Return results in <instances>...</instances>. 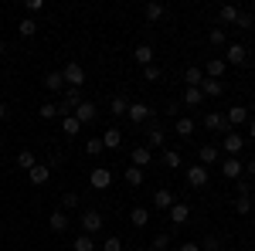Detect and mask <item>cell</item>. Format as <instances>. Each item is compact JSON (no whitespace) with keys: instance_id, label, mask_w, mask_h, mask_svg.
<instances>
[{"instance_id":"1","label":"cell","mask_w":255,"mask_h":251,"mask_svg":"<svg viewBox=\"0 0 255 251\" xmlns=\"http://www.w3.org/2000/svg\"><path fill=\"white\" fill-rule=\"evenodd\" d=\"M153 116H157V109H150L146 102H129V109H126V119H129L133 126H139V122H150Z\"/></svg>"},{"instance_id":"2","label":"cell","mask_w":255,"mask_h":251,"mask_svg":"<svg viewBox=\"0 0 255 251\" xmlns=\"http://www.w3.org/2000/svg\"><path fill=\"white\" fill-rule=\"evenodd\" d=\"M204 129H208V133H218V136H228L232 133V122H228L225 112H208V116H204Z\"/></svg>"},{"instance_id":"3","label":"cell","mask_w":255,"mask_h":251,"mask_svg":"<svg viewBox=\"0 0 255 251\" xmlns=\"http://www.w3.org/2000/svg\"><path fill=\"white\" fill-rule=\"evenodd\" d=\"M61 75H65V85H68V88H82V85H85V68H82L79 61H68V65L61 68Z\"/></svg>"},{"instance_id":"4","label":"cell","mask_w":255,"mask_h":251,"mask_svg":"<svg viewBox=\"0 0 255 251\" xmlns=\"http://www.w3.org/2000/svg\"><path fill=\"white\" fill-rule=\"evenodd\" d=\"M184 176H187V187H197V190H201V187H208V180H211L208 167H201V163H191Z\"/></svg>"},{"instance_id":"5","label":"cell","mask_w":255,"mask_h":251,"mask_svg":"<svg viewBox=\"0 0 255 251\" xmlns=\"http://www.w3.org/2000/svg\"><path fill=\"white\" fill-rule=\"evenodd\" d=\"M89 183H92V190H109L113 187V170L109 167H96L89 173Z\"/></svg>"},{"instance_id":"6","label":"cell","mask_w":255,"mask_h":251,"mask_svg":"<svg viewBox=\"0 0 255 251\" xmlns=\"http://www.w3.org/2000/svg\"><path fill=\"white\" fill-rule=\"evenodd\" d=\"M163 139H167V133L157 126V116H153V119H150V129H146V143H143V146H146V150H160Z\"/></svg>"},{"instance_id":"7","label":"cell","mask_w":255,"mask_h":251,"mask_svg":"<svg viewBox=\"0 0 255 251\" xmlns=\"http://www.w3.org/2000/svg\"><path fill=\"white\" fill-rule=\"evenodd\" d=\"M221 150H225V153H228V156L242 153V150H245V136H242V133H235V129H232V133H228V136H225V139H221Z\"/></svg>"},{"instance_id":"8","label":"cell","mask_w":255,"mask_h":251,"mask_svg":"<svg viewBox=\"0 0 255 251\" xmlns=\"http://www.w3.org/2000/svg\"><path fill=\"white\" fill-rule=\"evenodd\" d=\"M221 173L228 176V180H238V176L245 173V163L238 156H228V160H221Z\"/></svg>"},{"instance_id":"9","label":"cell","mask_w":255,"mask_h":251,"mask_svg":"<svg viewBox=\"0 0 255 251\" xmlns=\"http://www.w3.org/2000/svg\"><path fill=\"white\" fill-rule=\"evenodd\" d=\"M235 211H238V214H249V211H252V190H249V183H238Z\"/></svg>"},{"instance_id":"10","label":"cell","mask_w":255,"mask_h":251,"mask_svg":"<svg viewBox=\"0 0 255 251\" xmlns=\"http://www.w3.org/2000/svg\"><path fill=\"white\" fill-rule=\"evenodd\" d=\"M245 61H249V51L242 44H228L225 48V65H245Z\"/></svg>"},{"instance_id":"11","label":"cell","mask_w":255,"mask_h":251,"mask_svg":"<svg viewBox=\"0 0 255 251\" xmlns=\"http://www.w3.org/2000/svg\"><path fill=\"white\" fill-rule=\"evenodd\" d=\"M72 116L79 119L82 126H89V122H96L99 109H96V105H92V102H85V98H82V105H79V109H75V112H72Z\"/></svg>"},{"instance_id":"12","label":"cell","mask_w":255,"mask_h":251,"mask_svg":"<svg viewBox=\"0 0 255 251\" xmlns=\"http://www.w3.org/2000/svg\"><path fill=\"white\" fill-rule=\"evenodd\" d=\"M167 214H170V221H174V224H187V221H191V204H187V200H177Z\"/></svg>"},{"instance_id":"13","label":"cell","mask_w":255,"mask_h":251,"mask_svg":"<svg viewBox=\"0 0 255 251\" xmlns=\"http://www.w3.org/2000/svg\"><path fill=\"white\" fill-rule=\"evenodd\" d=\"M48 176H51V167H48V163H34V167L27 170V180H31L34 187H41V183H48Z\"/></svg>"},{"instance_id":"14","label":"cell","mask_w":255,"mask_h":251,"mask_svg":"<svg viewBox=\"0 0 255 251\" xmlns=\"http://www.w3.org/2000/svg\"><path fill=\"white\" fill-rule=\"evenodd\" d=\"M102 228V214L99 211H85L82 214V234H96Z\"/></svg>"},{"instance_id":"15","label":"cell","mask_w":255,"mask_h":251,"mask_svg":"<svg viewBox=\"0 0 255 251\" xmlns=\"http://www.w3.org/2000/svg\"><path fill=\"white\" fill-rule=\"evenodd\" d=\"M194 119L191 116H177V122H174V133L180 136V139H191V136H194Z\"/></svg>"},{"instance_id":"16","label":"cell","mask_w":255,"mask_h":251,"mask_svg":"<svg viewBox=\"0 0 255 251\" xmlns=\"http://www.w3.org/2000/svg\"><path fill=\"white\" fill-rule=\"evenodd\" d=\"M221 92H225V82H218V78H204L201 82V95L204 98H218Z\"/></svg>"},{"instance_id":"17","label":"cell","mask_w":255,"mask_h":251,"mask_svg":"<svg viewBox=\"0 0 255 251\" xmlns=\"http://www.w3.org/2000/svg\"><path fill=\"white\" fill-rule=\"evenodd\" d=\"M174 204H177V200H174V193L167 190V187H160V190L153 193V207H157V211H170Z\"/></svg>"},{"instance_id":"18","label":"cell","mask_w":255,"mask_h":251,"mask_svg":"<svg viewBox=\"0 0 255 251\" xmlns=\"http://www.w3.org/2000/svg\"><path fill=\"white\" fill-rule=\"evenodd\" d=\"M38 116L44 119V122H51V119H61V116H68V112L61 109L58 102H44V105H41V109H38Z\"/></svg>"},{"instance_id":"19","label":"cell","mask_w":255,"mask_h":251,"mask_svg":"<svg viewBox=\"0 0 255 251\" xmlns=\"http://www.w3.org/2000/svg\"><path fill=\"white\" fill-rule=\"evenodd\" d=\"M150 153H153V150H146L143 143H136V146H133V153H129V160H133L129 167H139V170H143V167L150 163Z\"/></svg>"},{"instance_id":"20","label":"cell","mask_w":255,"mask_h":251,"mask_svg":"<svg viewBox=\"0 0 255 251\" xmlns=\"http://www.w3.org/2000/svg\"><path fill=\"white\" fill-rule=\"evenodd\" d=\"M228 72V65H225V58H211L208 65H204V78H218L221 82V75Z\"/></svg>"},{"instance_id":"21","label":"cell","mask_w":255,"mask_h":251,"mask_svg":"<svg viewBox=\"0 0 255 251\" xmlns=\"http://www.w3.org/2000/svg\"><path fill=\"white\" fill-rule=\"evenodd\" d=\"M133 58H136L139 68L153 65V48H150V44H136V48H133Z\"/></svg>"},{"instance_id":"22","label":"cell","mask_w":255,"mask_h":251,"mask_svg":"<svg viewBox=\"0 0 255 251\" xmlns=\"http://www.w3.org/2000/svg\"><path fill=\"white\" fill-rule=\"evenodd\" d=\"M197 160H201V167H211V163H218V146H215V143H204V146L197 150Z\"/></svg>"},{"instance_id":"23","label":"cell","mask_w":255,"mask_h":251,"mask_svg":"<svg viewBox=\"0 0 255 251\" xmlns=\"http://www.w3.org/2000/svg\"><path fill=\"white\" fill-rule=\"evenodd\" d=\"M44 88H48V92H65V88H68V85H65V75H61V72H48V75H44Z\"/></svg>"},{"instance_id":"24","label":"cell","mask_w":255,"mask_h":251,"mask_svg":"<svg viewBox=\"0 0 255 251\" xmlns=\"http://www.w3.org/2000/svg\"><path fill=\"white\" fill-rule=\"evenodd\" d=\"M99 139H102V150H119L123 146V133L119 129H106Z\"/></svg>"},{"instance_id":"25","label":"cell","mask_w":255,"mask_h":251,"mask_svg":"<svg viewBox=\"0 0 255 251\" xmlns=\"http://www.w3.org/2000/svg\"><path fill=\"white\" fill-rule=\"evenodd\" d=\"M238 14H242V10H238L235 3H225V7L218 10V27H221V24H235Z\"/></svg>"},{"instance_id":"26","label":"cell","mask_w":255,"mask_h":251,"mask_svg":"<svg viewBox=\"0 0 255 251\" xmlns=\"http://www.w3.org/2000/svg\"><path fill=\"white\" fill-rule=\"evenodd\" d=\"M225 116H228V122H232V126H245V122H249V109H245V105H232Z\"/></svg>"},{"instance_id":"27","label":"cell","mask_w":255,"mask_h":251,"mask_svg":"<svg viewBox=\"0 0 255 251\" xmlns=\"http://www.w3.org/2000/svg\"><path fill=\"white\" fill-rule=\"evenodd\" d=\"M48 228H51L55 234H61L65 228H68V214H65V211H55L51 217H48Z\"/></svg>"},{"instance_id":"28","label":"cell","mask_w":255,"mask_h":251,"mask_svg":"<svg viewBox=\"0 0 255 251\" xmlns=\"http://www.w3.org/2000/svg\"><path fill=\"white\" fill-rule=\"evenodd\" d=\"M126 109H129L126 95H113L109 98V116H126Z\"/></svg>"},{"instance_id":"29","label":"cell","mask_w":255,"mask_h":251,"mask_svg":"<svg viewBox=\"0 0 255 251\" xmlns=\"http://www.w3.org/2000/svg\"><path fill=\"white\" fill-rule=\"evenodd\" d=\"M61 133H65V136H79L82 133V122L75 116H61Z\"/></svg>"},{"instance_id":"30","label":"cell","mask_w":255,"mask_h":251,"mask_svg":"<svg viewBox=\"0 0 255 251\" xmlns=\"http://www.w3.org/2000/svg\"><path fill=\"white\" fill-rule=\"evenodd\" d=\"M184 78H187V88H201V82H204V68H197V65H191Z\"/></svg>"},{"instance_id":"31","label":"cell","mask_w":255,"mask_h":251,"mask_svg":"<svg viewBox=\"0 0 255 251\" xmlns=\"http://www.w3.org/2000/svg\"><path fill=\"white\" fill-rule=\"evenodd\" d=\"M129 221H133V228H146V224H150V211H146V207H133Z\"/></svg>"},{"instance_id":"32","label":"cell","mask_w":255,"mask_h":251,"mask_svg":"<svg viewBox=\"0 0 255 251\" xmlns=\"http://www.w3.org/2000/svg\"><path fill=\"white\" fill-rule=\"evenodd\" d=\"M72 251H96V241H92V234H79V238L72 241Z\"/></svg>"},{"instance_id":"33","label":"cell","mask_w":255,"mask_h":251,"mask_svg":"<svg viewBox=\"0 0 255 251\" xmlns=\"http://www.w3.org/2000/svg\"><path fill=\"white\" fill-rule=\"evenodd\" d=\"M17 34L20 38H34V34H38V24H34V17H24L17 24Z\"/></svg>"},{"instance_id":"34","label":"cell","mask_w":255,"mask_h":251,"mask_svg":"<svg viewBox=\"0 0 255 251\" xmlns=\"http://www.w3.org/2000/svg\"><path fill=\"white\" fill-rule=\"evenodd\" d=\"M143 14H146V20L153 24V20H160L163 14H167V7H163V3H146V7H143Z\"/></svg>"},{"instance_id":"35","label":"cell","mask_w":255,"mask_h":251,"mask_svg":"<svg viewBox=\"0 0 255 251\" xmlns=\"http://www.w3.org/2000/svg\"><path fill=\"white\" fill-rule=\"evenodd\" d=\"M201 102H204V95H201V88H187V92H184V105H187V109H197Z\"/></svg>"},{"instance_id":"36","label":"cell","mask_w":255,"mask_h":251,"mask_svg":"<svg viewBox=\"0 0 255 251\" xmlns=\"http://www.w3.org/2000/svg\"><path fill=\"white\" fill-rule=\"evenodd\" d=\"M34 163H38V160H34V153H31V150H20V153H17V167L24 170V173H27Z\"/></svg>"},{"instance_id":"37","label":"cell","mask_w":255,"mask_h":251,"mask_svg":"<svg viewBox=\"0 0 255 251\" xmlns=\"http://www.w3.org/2000/svg\"><path fill=\"white\" fill-rule=\"evenodd\" d=\"M126 183H129V187H139V183H143V170H139V167H126Z\"/></svg>"},{"instance_id":"38","label":"cell","mask_w":255,"mask_h":251,"mask_svg":"<svg viewBox=\"0 0 255 251\" xmlns=\"http://www.w3.org/2000/svg\"><path fill=\"white\" fill-rule=\"evenodd\" d=\"M79 204H82V200H79V193H75V190H68L65 197H61V207H65V211H75Z\"/></svg>"},{"instance_id":"39","label":"cell","mask_w":255,"mask_h":251,"mask_svg":"<svg viewBox=\"0 0 255 251\" xmlns=\"http://www.w3.org/2000/svg\"><path fill=\"white\" fill-rule=\"evenodd\" d=\"M180 163H184V160H180V153H177V150H167V153H163V167H170V170H177Z\"/></svg>"},{"instance_id":"40","label":"cell","mask_w":255,"mask_h":251,"mask_svg":"<svg viewBox=\"0 0 255 251\" xmlns=\"http://www.w3.org/2000/svg\"><path fill=\"white\" fill-rule=\"evenodd\" d=\"M85 153H89V156H99V153H102V139H99V136L85 139Z\"/></svg>"},{"instance_id":"41","label":"cell","mask_w":255,"mask_h":251,"mask_svg":"<svg viewBox=\"0 0 255 251\" xmlns=\"http://www.w3.org/2000/svg\"><path fill=\"white\" fill-rule=\"evenodd\" d=\"M150 248H153V251H167V248H170V234H157V238L150 241Z\"/></svg>"},{"instance_id":"42","label":"cell","mask_w":255,"mask_h":251,"mask_svg":"<svg viewBox=\"0 0 255 251\" xmlns=\"http://www.w3.org/2000/svg\"><path fill=\"white\" fill-rule=\"evenodd\" d=\"M208 41H211L215 48H225V27H211V34H208Z\"/></svg>"},{"instance_id":"43","label":"cell","mask_w":255,"mask_h":251,"mask_svg":"<svg viewBox=\"0 0 255 251\" xmlns=\"http://www.w3.org/2000/svg\"><path fill=\"white\" fill-rule=\"evenodd\" d=\"M160 75H163V72H160V65H146V68H143V78H146V82H157Z\"/></svg>"},{"instance_id":"44","label":"cell","mask_w":255,"mask_h":251,"mask_svg":"<svg viewBox=\"0 0 255 251\" xmlns=\"http://www.w3.org/2000/svg\"><path fill=\"white\" fill-rule=\"evenodd\" d=\"M201 251H221V241L211 234V238H204V241H201Z\"/></svg>"},{"instance_id":"45","label":"cell","mask_w":255,"mask_h":251,"mask_svg":"<svg viewBox=\"0 0 255 251\" xmlns=\"http://www.w3.org/2000/svg\"><path fill=\"white\" fill-rule=\"evenodd\" d=\"M102 251H123V241L119 238H106L102 241Z\"/></svg>"},{"instance_id":"46","label":"cell","mask_w":255,"mask_h":251,"mask_svg":"<svg viewBox=\"0 0 255 251\" xmlns=\"http://www.w3.org/2000/svg\"><path fill=\"white\" fill-rule=\"evenodd\" d=\"M41 10H44V0H27V17L31 14H41Z\"/></svg>"},{"instance_id":"47","label":"cell","mask_w":255,"mask_h":251,"mask_svg":"<svg viewBox=\"0 0 255 251\" xmlns=\"http://www.w3.org/2000/svg\"><path fill=\"white\" fill-rule=\"evenodd\" d=\"M238 27H242V31H245V27H252V14H238V20H235Z\"/></svg>"},{"instance_id":"48","label":"cell","mask_w":255,"mask_h":251,"mask_svg":"<svg viewBox=\"0 0 255 251\" xmlns=\"http://www.w3.org/2000/svg\"><path fill=\"white\" fill-rule=\"evenodd\" d=\"M177 112H180V102H170V105L163 109V116H177Z\"/></svg>"},{"instance_id":"49","label":"cell","mask_w":255,"mask_h":251,"mask_svg":"<svg viewBox=\"0 0 255 251\" xmlns=\"http://www.w3.org/2000/svg\"><path fill=\"white\" fill-rule=\"evenodd\" d=\"M180 251H201V245H194V241H187V245H180Z\"/></svg>"},{"instance_id":"50","label":"cell","mask_w":255,"mask_h":251,"mask_svg":"<svg viewBox=\"0 0 255 251\" xmlns=\"http://www.w3.org/2000/svg\"><path fill=\"white\" fill-rule=\"evenodd\" d=\"M245 173H249V176H255V160H249V163H245Z\"/></svg>"},{"instance_id":"51","label":"cell","mask_w":255,"mask_h":251,"mask_svg":"<svg viewBox=\"0 0 255 251\" xmlns=\"http://www.w3.org/2000/svg\"><path fill=\"white\" fill-rule=\"evenodd\" d=\"M249 139H255V119H249Z\"/></svg>"},{"instance_id":"52","label":"cell","mask_w":255,"mask_h":251,"mask_svg":"<svg viewBox=\"0 0 255 251\" xmlns=\"http://www.w3.org/2000/svg\"><path fill=\"white\" fill-rule=\"evenodd\" d=\"M3 119H7V105L0 102V122H3Z\"/></svg>"},{"instance_id":"53","label":"cell","mask_w":255,"mask_h":251,"mask_svg":"<svg viewBox=\"0 0 255 251\" xmlns=\"http://www.w3.org/2000/svg\"><path fill=\"white\" fill-rule=\"evenodd\" d=\"M3 51H7V44H3V38H0V55H3Z\"/></svg>"},{"instance_id":"54","label":"cell","mask_w":255,"mask_h":251,"mask_svg":"<svg viewBox=\"0 0 255 251\" xmlns=\"http://www.w3.org/2000/svg\"><path fill=\"white\" fill-rule=\"evenodd\" d=\"M0 150H3V136H0Z\"/></svg>"},{"instance_id":"55","label":"cell","mask_w":255,"mask_h":251,"mask_svg":"<svg viewBox=\"0 0 255 251\" xmlns=\"http://www.w3.org/2000/svg\"><path fill=\"white\" fill-rule=\"evenodd\" d=\"M143 251H153V248H143Z\"/></svg>"}]
</instances>
